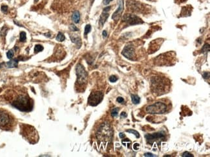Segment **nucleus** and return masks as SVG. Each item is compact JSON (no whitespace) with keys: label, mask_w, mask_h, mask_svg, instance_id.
<instances>
[{"label":"nucleus","mask_w":210,"mask_h":157,"mask_svg":"<svg viewBox=\"0 0 210 157\" xmlns=\"http://www.w3.org/2000/svg\"><path fill=\"white\" fill-rule=\"evenodd\" d=\"M151 90L154 94L162 95L167 94L171 88V82L165 77H153L151 80Z\"/></svg>","instance_id":"f257e3e1"},{"label":"nucleus","mask_w":210,"mask_h":157,"mask_svg":"<svg viewBox=\"0 0 210 157\" xmlns=\"http://www.w3.org/2000/svg\"><path fill=\"white\" fill-rule=\"evenodd\" d=\"M12 106L22 112H30L33 108V101L27 94H17L11 103Z\"/></svg>","instance_id":"f03ea898"},{"label":"nucleus","mask_w":210,"mask_h":157,"mask_svg":"<svg viewBox=\"0 0 210 157\" xmlns=\"http://www.w3.org/2000/svg\"><path fill=\"white\" fill-rule=\"evenodd\" d=\"M112 136L113 130L110 125L104 122L100 126L96 133V137L99 141L107 142L111 140Z\"/></svg>","instance_id":"7ed1b4c3"},{"label":"nucleus","mask_w":210,"mask_h":157,"mask_svg":"<svg viewBox=\"0 0 210 157\" xmlns=\"http://www.w3.org/2000/svg\"><path fill=\"white\" fill-rule=\"evenodd\" d=\"M76 72L77 76L76 86L78 88H84L87 84L88 75L84 66L81 64H77L76 67Z\"/></svg>","instance_id":"20e7f679"},{"label":"nucleus","mask_w":210,"mask_h":157,"mask_svg":"<svg viewBox=\"0 0 210 157\" xmlns=\"http://www.w3.org/2000/svg\"><path fill=\"white\" fill-rule=\"evenodd\" d=\"M175 54L174 52H168L160 55L155 59V64L159 66H169L174 62Z\"/></svg>","instance_id":"39448f33"},{"label":"nucleus","mask_w":210,"mask_h":157,"mask_svg":"<svg viewBox=\"0 0 210 157\" xmlns=\"http://www.w3.org/2000/svg\"><path fill=\"white\" fill-rule=\"evenodd\" d=\"M146 112L150 114H164L167 112L168 106L162 102H157L153 104L148 106L145 109Z\"/></svg>","instance_id":"423d86ee"},{"label":"nucleus","mask_w":210,"mask_h":157,"mask_svg":"<svg viewBox=\"0 0 210 157\" xmlns=\"http://www.w3.org/2000/svg\"><path fill=\"white\" fill-rule=\"evenodd\" d=\"M24 128L22 129L23 130V135L29 141L31 144H34L37 142L38 141V135L37 132L36 131L35 128L28 126V125H24Z\"/></svg>","instance_id":"0eeeda50"},{"label":"nucleus","mask_w":210,"mask_h":157,"mask_svg":"<svg viewBox=\"0 0 210 157\" xmlns=\"http://www.w3.org/2000/svg\"><path fill=\"white\" fill-rule=\"evenodd\" d=\"M12 123V118L11 115L4 111L0 110V129H7L10 127Z\"/></svg>","instance_id":"6e6552de"},{"label":"nucleus","mask_w":210,"mask_h":157,"mask_svg":"<svg viewBox=\"0 0 210 157\" xmlns=\"http://www.w3.org/2000/svg\"><path fill=\"white\" fill-rule=\"evenodd\" d=\"M145 138L148 144L153 145L154 142H158L165 140L166 135L165 133L162 132H159L153 134H146L145 135Z\"/></svg>","instance_id":"1a4fd4ad"},{"label":"nucleus","mask_w":210,"mask_h":157,"mask_svg":"<svg viewBox=\"0 0 210 157\" xmlns=\"http://www.w3.org/2000/svg\"><path fill=\"white\" fill-rule=\"evenodd\" d=\"M104 95L101 91L92 92L88 98V104L90 106H96L102 102L103 100Z\"/></svg>","instance_id":"9d476101"},{"label":"nucleus","mask_w":210,"mask_h":157,"mask_svg":"<svg viewBox=\"0 0 210 157\" xmlns=\"http://www.w3.org/2000/svg\"><path fill=\"white\" fill-rule=\"evenodd\" d=\"M143 4L135 1V0H127V8L129 9V11L135 12H142V11H145L144 9Z\"/></svg>","instance_id":"9b49d317"},{"label":"nucleus","mask_w":210,"mask_h":157,"mask_svg":"<svg viewBox=\"0 0 210 157\" xmlns=\"http://www.w3.org/2000/svg\"><path fill=\"white\" fill-rule=\"evenodd\" d=\"M123 21L129 25H134L143 23V21L137 16L131 14H125L123 17Z\"/></svg>","instance_id":"f8f14e48"},{"label":"nucleus","mask_w":210,"mask_h":157,"mask_svg":"<svg viewBox=\"0 0 210 157\" xmlns=\"http://www.w3.org/2000/svg\"><path fill=\"white\" fill-rule=\"evenodd\" d=\"M122 54L127 59L129 60L134 61L136 60V53H135V50L132 44H128L124 48Z\"/></svg>","instance_id":"ddd939ff"},{"label":"nucleus","mask_w":210,"mask_h":157,"mask_svg":"<svg viewBox=\"0 0 210 157\" xmlns=\"http://www.w3.org/2000/svg\"><path fill=\"white\" fill-rule=\"evenodd\" d=\"M163 39H157L156 40L153 41L149 44V53H153L154 52L157 51L160 48L162 43Z\"/></svg>","instance_id":"4468645a"},{"label":"nucleus","mask_w":210,"mask_h":157,"mask_svg":"<svg viewBox=\"0 0 210 157\" xmlns=\"http://www.w3.org/2000/svg\"><path fill=\"white\" fill-rule=\"evenodd\" d=\"M124 10V1L123 0H119L118 2V8L117 10L114 12L112 16V19L114 20H117L119 18Z\"/></svg>","instance_id":"2eb2a0df"},{"label":"nucleus","mask_w":210,"mask_h":157,"mask_svg":"<svg viewBox=\"0 0 210 157\" xmlns=\"http://www.w3.org/2000/svg\"><path fill=\"white\" fill-rule=\"evenodd\" d=\"M111 9V7H105V8H104V10H103V12L101 15V16H100V21H99V24H100V26H102L104 23H105L106 20H107V18L109 17V14L107 13V12L110 10Z\"/></svg>","instance_id":"dca6fc26"},{"label":"nucleus","mask_w":210,"mask_h":157,"mask_svg":"<svg viewBox=\"0 0 210 157\" xmlns=\"http://www.w3.org/2000/svg\"><path fill=\"white\" fill-rule=\"evenodd\" d=\"M191 9H192V7H191L190 5L182 7L180 16H189L191 14V11H191Z\"/></svg>","instance_id":"f3484780"},{"label":"nucleus","mask_w":210,"mask_h":157,"mask_svg":"<svg viewBox=\"0 0 210 157\" xmlns=\"http://www.w3.org/2000/svg\"><path fill=\"white\" fill-rule=\"evenodd\" d=\"M70 38H71V41H72V42L75 43L77 45V47L78 48H80L81 47V39H80V38L79 36L75 35H71L70 36Z\"/></svg>","instance_id":"a211bd4d"},{"label":"nucleus","mask_w":210,"mask_h":157,"mask_svg":"<svg viewBox=\"0 0 210 157\" xmlns=\"http://www.w3.org/2000/svg\"><path fill=\"white\" fill-rule=\"evenodd\" d=\"M72 20L75 23H78L80 20V14L78 11H75L72 16Z\"/></svg>","instance_id":"6ab92c4d"},{"label":"nucleus","mask_w":210,"mask_h":157,"mask_svg":"<svg viewBox=\"0 0 210 157\" xmlns=\"http://www.w3.org/2000/svg\"><path fill=\"white\" fill-rule=\"evenodd\" d=\"M18 61L19 60L15 59H12L10 61H8V62H7V65L8 68H14V67H17V64H18Z\"/></svg>","instance_id":"aec40b11"},{"label":"nucleus","mask_w":210,"mask_h":157,"mask_svg":"<svg viewBox=\"0 0 210 157\" xmlns=\"http://www.w3.org/2000/svg\"><path fill=\"white\" fill-rule=\"evenodd\" d=\"M131 100H132V103L134 104H138L139 103H140V98L137 95H131Z\"/></svg>","instance_id":"412c9836"},{"label":"nucleus","mask_w":210,"mask_h":157,"mask_svg":"<svg viewBox=\"0 0 210 157\" xmlns=\"http://www.w3.org/2000/svg\"><path fill=\"white\" fill-rule=\"evenodd\" d=\"M43 50V47H42V45H40V44H36L35 46V47H34V52L36 53H38L40 52H42Z\"/></svg>","instance_id":"4be33fe9"},{"label":"nucleus","mask_w":210,"mask_h":157,"mask_svg":"<svg viewBox=\"0 0 210 157\" xmlns=\"http://www.w3.org/2000/svg\"><path fill=\"white\" fill-rule=\"evenodd\" d=\"M65 36L64 35H63L62 33L61 32H59L58 34L57 35V37H56V40L58 41H63L65 40Z\"/></svg>","instance_id":"5701e85b"},{"label":"nucleus","mask_w":210,"mask_h":157,"mask_svg":"<svg viewBox=\"0 0 210 157\" xmlns=\"http://www.w3.org/2000/svg\"><path fill=\"white\" fill-rule=\"evenodd\" d=\"M127 133H133V135H134L136 136V138H140V134L138 132H136L135 130H127L126 131Z\"/></svg>","instance_id":"b1692460"},{"label":"nucleus","mask_w":210,"mask_h":157,"mask_svg":"<svg viewBox=\"0 0 210 157\" xmlns=\"http://www.w3.org/2000/svg\"><path fill=\"white\" fill-rule=\"evenodd\" d=\"M27 37H26V33L25 32H22L20 33V41L22 42H25L26 41Z\"/></svg>","instance_id":"393cba45"},{"label":"nucleus","mask_w":210,"mask_h":157,"mask_svg":"<svg viewBox=\"0 0 210 157\" xmlns=\"http://www.w3.org/2000/svg\"><path fill=\"white\" fill-rule=\"evenodd\" d=\"M14 52H13L12 50H10L7 53V56L8 59H12V58L14 56Z\"/></svg>","instance_id":"a878e982"},{"label":"nucleus","mask_w":210,"mask_h":157,"mask_svg":"<svg viewBox=\"0 0 210 157\" xmlns=\"http://www.w3.org/2000/svg\"><path fill=\"white\" fill-rule=\"evenodd\" d=\"M118 111H119V108H115L112 110V112H111V115L113 117H117L118 115Z\"/></svg>","instance_id":"bb28decb"},{"label":"nucleus","mask_w":210,"mask_h":157,"mask_svg":"<svg viewBox=\"0 0 210 157\" xmlns=\"http://www.w3.org/2000/svg\"><path fill=\"white\" fill-rule=\"evenodd\" d=\"M91 30V26L90 25H87L85 27V32H84V35H87L90 31Z\"/></svg>","instance_id":"cd10ccee"},{"label":"nucleus","mask_w":210,"mask_h":157,"mask_svg":"<svg viewBox=\"0 0 210 157\" xmlns=\"http://www.w3.org/2000/svg\"><path fill=\"white\" fill-rule=\"evenodd\" d=\"M209 50V44H206L203 48V52H208Z\"/></svg>","instance_id":"c85d7f7f"},{"label":"nucleus","mask_w":210,"mask_h":157,"mask_svg":"<svg viewBox=\"0 0 210 157\" xmlns=\"http://www.w3.org/2000/svg\"><path fill=\"white\" fill-rule=\"evenodd\" d=\"M182 156L183 157H193V155L192 154H191V153H189V152H187V151L184 152L183 154H182Z\"/></svg>","instance_id":"c756f323"},{"label":"nucleus","mask_w":210,"mask_h":157,"mask_svg":"<svg viewBox=\"0 0 210 157\" xmlns=\"http://www.w3.org/2000/svg\"><path fill=\"white\" fill-rule=\"evenodd\" d=\"M118 78L115 76H112L110 77H109V81L111 82H115L116 81H117Z\"/></svg>","instance_id":"7c9ffc66"},{"label":"nucleus","mask_w":210,"mask_h":157,"mask_svg":"<svg viewBox=\"0 0 210 157\" xmlns=\"http://www.w3.org/2000/svg\"><path fill=\"white\" fill-rule=\"evenodd\" d=\"M70 29L71 31H78L79 29L74 25H71L70 26Z\"/></svg>","instance_id":"2f4dec72"},{"label":"nucleus","mask_w":210,"mask_h":157,"mask_svg":"<svg viewBox=\"0 0 210 157\" xmlns=\"http://www.w3.org/2000/svg\"><path fill=\"white\" fill-rule=\"evenodd\" d=\"M8 10V7L7 5H3L2 6V11L4 13H7Z\"/></svg>","instance_id":"473e14b6"},{"label":"nucleus","mask_w":210,"mask_h":157,"mask_svg":"<svg viewBox=\"0 0 210 157\" xmlns=\"http://www.w3.org/2000/svg\"><path fill=\"white\" fill-rule=\"evenodd\" d=\"M139 147H140V144L139 143H135L133 144V148L135 151H137L139 149Z\"/></svg>","instance_id":"72a5a7b5"},{"label":"nucleus","mask_w":210,"mask_h":157,"mask_svg":"<svg viewBox=\"0 0 210 157\" xmlns=\"http://www.w3.org/2000/svg\"><path fill=\"white\" fill-rule=\"evenodd\" d=\"M116 101L118 103H122L124 101V99L121 97H118L117 99H116Z\"/></svg>","instance_id":"f704fd0d"},{"label":"nucleus","mask_w":210,"mask_h":157,"mask_svg":"<svg viewBox=\"0 0 210 157\" xmlns=\"http://www.w3.org/2000/svg\"><path fill=\"white\" fill-rule=\"evenodd\" d=\"M112 1H113V0H104L103 3H104V4L105 5H109V3H110Z\"/></svg>","instance_id":"c9c22d12"},{"label":"nucleus","mask_w":210,"mask_h":157,"mask_svg":"<svg viewBox=\"0 0 210 157\" xmlns=\"http://www.w3.org/2000/svg\"><path fill=\"white\" fill-rule=\"evenodd\" d=\"M203 77L204 79H209V72H205L203 74Z\"/></svg>","instance_id":"e433bc0d"},{"label":"nucleus","mask_w":210,"mask_h":157,"mask_svg":"<svg viewBox=\"0 0 210 157\" xmlns=\"http://www.w3.org/2000/svg\"><path fill=\"white\" fill-rule=\"evenodd\" d=\"M144 156H156L150 153H144Z\"/></svg>","instance_id":"4c0bfd02"},{"label":"nucleus","mask_w":210,"mask_h":157,"mask_svg":"<svg viewBox=\"0 0 210 157\" xmlns=\"http://www.w3.org/2000/svg\"><path fill=\"white\" fill-rule=\"evenodd\" d=\"M127 116V113L125 112H122L121 114H120V117L121 118H126Z\"/></svg>","instance_id":"58836bf2"},{"label":"nucleus","mask_w":210,"mask_h":157,"mask_svg":"<svg viewBox=\"0 0 210 157\" xmlns=\"http://www.w3.org/2000/svg\"><path fill=\"white\" fill-rule=\"evenodd\" d=\"M187 1V0H176V2H177V3H184V2H186Z\"/></svg>","instance_id":"ea45409f"},{"label":"nucleus","mask_w":210,"mask_h":157,"mask_svg":"<svg viewBox=\"0 0 210 157\" xmlns=\"http://www.w3.org/2000/svg\"><path fill=\"white\" fill-rule=\"evenodd\" d=\"M102 35H103V36L104 37V38H106V37L107 36V32H106L105 30H104V31H103V33H102Z\"/></svg>","instance_id":"a19ab883"},{"label":"nucleus","mask_w":210,"mask_h":157,"mask_svg":"<svg viewBox=\"0 0 210 157\" xmlns=\"http://www.w3.org/2000/svg\"><path fill=\"white\" fill-rule=\"evenodd\" d=\"M119 136H120V138H124V137H125V135H124L123 133H120L119 134Z\"/></svg>","instance_id":"79ce46f5"},{"label":"nucleus","mask_w":210,"mask_h":157,"mask_svg":"<svg viewBox=\"0 0 210 157\" xmlns=\"http://www.w3.org/2000/svg\"><path fill=\"white\" fill-rule=\"evenodd\" d=\"M35 2H38V0H34Z\"/></svg>","instance_id":"37998d69"},{"label":"nucleus","mask_w":210,"mask_h":157,"mask_svg":"<svg viewBox=\"0 0 210 157\" xmlns=\"http://www.w3.org/2000/svg\"><path fill=\"white\" fill-rule=\"evenodd\" d=\"M148 1H154V0H148Z\"/></svg>","instance_id":"c03bdc74"}]
</instances>
